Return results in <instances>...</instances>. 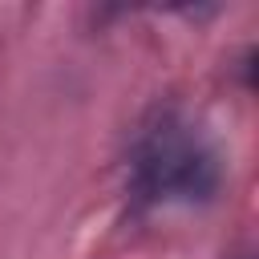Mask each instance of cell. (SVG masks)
Returning a JSON list of instances; mask_svg holds the SVG:
<instances>
[{
	"label": "cell",
	"mask_w": 259,
	"mask_h": 259,
	"mask_svg": "<svg viewBox=\"0 0 259 259\" xmlns=\"http://www.w3.org/2000/svg\"><path fill=\"white\" fill-rule=\"evenodd\" d=\"M223 186V154L178 105H154L130 134L125 190L138 206H202Z\"/></svg>",
	"instance_id": "obj_1"
}]
</instances>
